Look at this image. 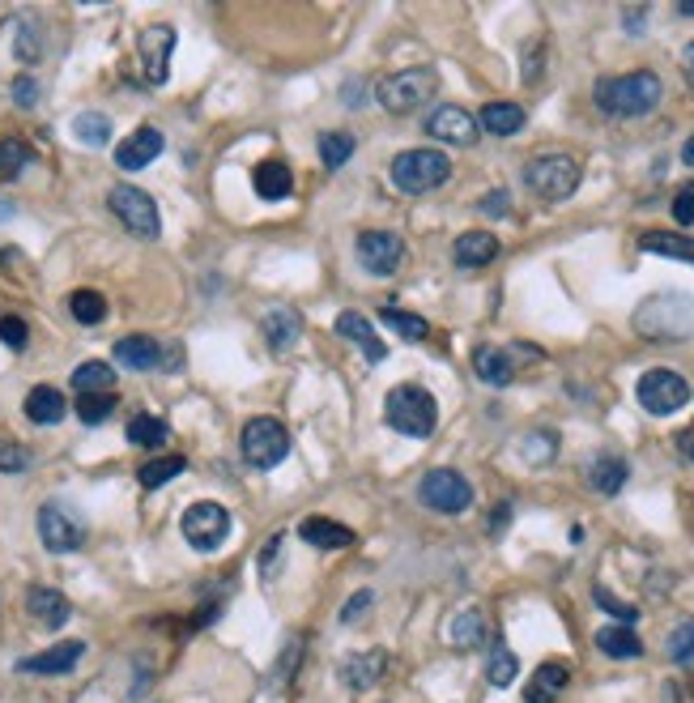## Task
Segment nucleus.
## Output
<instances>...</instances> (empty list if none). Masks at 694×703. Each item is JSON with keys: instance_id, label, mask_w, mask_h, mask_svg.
I'll list each match as a JSON object with an SVG mask.
<instances>
[{"instance_id": "f257e3e1", "label": "nucleus", "mask_w": 694, "mask_h": 703, "mask_svg": "<svg viewBox=\"0 0 694 703\" xmlns=\"http://www.w3.org/2000/svg\"><path fill=\"white\" fill-rule=\"evenodd\" d=\"M596 107L605 111V115H618V120H640V115H652L656 111V102L665 95V86H660V77L656 73H627V77H600L596 82Z\"/></svg>"}, {"instance_id": "f03ea898", "label": "nucleus", "mask_w": 694, "mask_h": 703, "mask_svg": "<svg viewBox=\"0 0 694 703\" xmlns=\"http://www.w3.org/2000/svg\"><path fill=\"white\" fill-rule=\"evenodd\" d=\"M635 329L647 342H686L694 337V299L691 295H652L635 311Z\"/></svg>"}, {"instance_id": "7ed1b4c3", "label": "nucleus", "mask_w": 694, "mask_h": 703, "mask_svg": "<svg viewBox=\"0 0 694 703\" xmlns=\"http://www.w3.org/2000/svg\"><path fill=\"white\" fill-rule=\"evenodd\" d=\"M384 422L400 431V435H413V440H426L435 427H439V405L426 388L418 384H400L388 393L384 402Z\"/></svg>"}, {"instance_id": "20e7f679", "label": "nucleus", "mask_w": 694, "mask_h": 703, "mask_svg": "<svg viewBox=\"0 0 694 703\" xmlns=\"http://www.w3.org/2000/svg\"><path fill=\"white\" fill-rule=\"evenodd\" d=\"M451 180V158L444 150H405L393 158V184L409 197L435 193Z\"/></svg>"}, {"instance_id": "39448f33", "label": "nucleus", "mask_w": 694, "mask_h": 703, "mask_svg": "<svg viewBox=\"0 0 694 703\" xmlns=\"http://www.w3.org/2000/svg\"><path fill=\"white\" fill-rule=\"evenodd\" d=\"M435 90H439V73L435 69H400V73L384 77L375 86V99H380L384 111H393V115H409L422 102L435 99Z\"/></svg>"}, {"instance_id": "423d86ee", "label": "nucleus", "mask_w": 694, "mask_h": 703, "mask_svg": "<svg viewBox=\"0 0 694 703\" xmlns=\"http://www.w3.org/2000/svg\"><path fill=\"white\" fill-rule=\"evenodd\" d=\"M524 184L542 201H567L580 188V162L571 153H542L524 166Z\"/></svg>"}, {"instance_id": "0eeeda50", "label": "nucleus", "mask_w": 694, "mask_h": 703, "mask_svg": "<svg viewBox=\"0 0 694 703\" xmlns=\"http://www.w3.org/2000/svg\"><path fill=\"white\" fill-rule=\"evenodd\" d=\"M635 393H640V405H644L647 414H656V418H669V414L686 409V402H691V384L673 367H652V371H644Z\"/></svg>"}, {"instance_id": "6e6552de", "label": "nucleus", "mask_w": 694, "mask_h": 703, "mask_svg": "<svg viewBox=\"0 0 694 703\" xmlns=\"http://www.w3.org/2000/svg\"><path fill=\"white\" fill-rule=\"evenodd\" d=\"M107 205H111V213L124 222V231H128V235H137V239H158V235H162L158 205H153V197L141 193V188H133V184H115V188L107 193Z\"/></svg>"}, {"instance_id": "1a4fd4ad", "label": "nucleus", "mask_w": 694, "mask_h": 703, "mask_svg": "<svg viewBox=\"0 0 694 703\" xmlns=\"http://www.w3.org/2000/svg\"><path fill=\"white\" fill-rule=\"evenodd\" d=\"M239 448H244V460L251 469H273L290 456V435L277 418H251L239 435Z\"/></svg>"}, {"instance_id": "9d476101", "label": "nucleus", "mask_w": 694, "mask_h": 703, "mask_svg": "<svg viewBox=\"0 0 694 703\" xmlns=\"http://www.w3.org/2000/svg\"><path fill=\"white\" fill-rule=\"evenodd\" d=\"M179 529H184V538H188V546H193V551L209 554L231 538V511H226L222 503H209V499L193 503V507L184 511Z\"/></svg>"}, {"instance_id": "9b49d317", "label": "nucleus", "mask_w": 694, "mask_h": 703, "mask_svg": "<svg viewBox=\"0 0 694 703\" xmlns=\"http://www.w3.org/2000/svg\"><path fill=\"white\" fill-rule=\"evenodd\" d=\"M418 499L426 503L431 511L460 516V511H469V503H473V486H469V478L456 473V469H431V473L418 482Z\"/></svg>"}, {"instance_id": "f8f14e48", "label": "nucleus", "mask_w": 694, "mask_h": 703, "mask_svg": "<svg viewBox=\"0 0 694 703\" xmlns=\"http://www.w3.org/2000/svg\"><path fill=\"white\" fill-rule=\"evenodd\" d=\"M39 538H44V546H48L51 554H73V551H82V542H86V525H82L69 507L44 503V507H39Z\"/></svg>"}, {"instance_id": "ddd939ff", "label": "nucleus", "mask_w": 694, "mask_h": 703, "mask_svg": "<svg viewBox=\"0 0 694 703\" xmlns=\"http://www.w3.org/2000/svg\"><path fill=\"white\" fill-rule=\"evenodd\" d=\"M358 260H362L367 273L393 278L400 269V260H405V244H400V235H393V231H362L358 235Z\"/></svg>"}, {"instance_id": "4468645a", "label": "nucleus", "mask_w": 694, "mask_h": 703, "mask_svg": "<svg viewBox=\"0 0 694 703\" xmlns=\"http://www.w3.org/2000/svg\"><path fill=\"white\" fill-rule=\"evenodd\" d=\"M137 51H141V69H146L149 86H166L171 77V51H175V30L171 26H149L137 39Z\"/></svg>"}, {"instance_id": "2eb2a0df", "label": "nucleus", "mask_w": 694, "mask_h": 703, "mask_svg": "<svg viewBox=\"0 0 694 703\" xmlns=\"http://www.w3.org/2000/svg\"><path fill=\"white\" fill-rule=\"evenodd\" d=\"M426 133L439 137V141H447V146H473V141H478V120H473L464 107L444 102V107H435V111L426 115Z\"/></svg>"}, {"instance_id": "dca6fc26", "label": "nucleus", "mask_w": 694, "mask_h": 703, "mask_svg": "<svg viewBox=\"0 0 694 703\" xmlns=\"http://www.w3.org/2000/svg\"><path fill=\"white\" fill-rule=\"evenodd\" d=\"M162 150H166V137L146 124V128H137L133 137H124V141L115 146V166H120V171H141V166H149Z\"/></svg>"}, {"instance_id": "f3484780", "label": "nucleus", "mask_w": 694, "mask_h": 703, "mask_svg": "<svg viewBox=\"0 0 694 703\" xmlns=\"http://www.w3.org/2000/svg\"><path fill=\"white\" fill-rule=\"evenodd\" d=\"M260 333H264V342H269V350L273 354H290L298 342V333H302V316H298L295 307H273V311L260 320Z\"/></svg>"}, {"instance_id": "a211bd4d", "label": "nucleus", "mask_w": 694, "mask_h": 703, "mask_svg": "<svg viewBox=\"0 0 694 703\" xmlns=\"http://www.w3.org/2000/svg\"><path fill=\"white\" fill-rule=\"evenodd\" d=\"M26 614L39 622V627H48V631H60L69 618H73V605H69V597L64 593H55V589H30L26 593Z\"/></svg>"}, {"instance_id": "6ab92c4d", "label": "nucleus", "mask_w": 694, "mask_h": 703, "mask_svg": "<svg viewBox=\"0 0 694 703\" xmlns=\"http://www.w3.org/2000/svg\"><path fill=\"white\" fill-rule=\"evenodd\" d=\"M298 538H302L307 546H315V551H349V546H354V529L329 520V516H307V520L298 525Z\"/></svg>"}, {"instance_id": "aec40b11", "label": "nucleus", "mask_w": 694, "mask_h": 703, "mask_svg": "<svg viewBox=\"0 0 694 703\" xmlns=\"http://www.w3.org/2000/svg\"><path fill=\"white\" fill-rule=\"evenodd\" d=\"M337 333H342V337H349L358 350L371 358V362H384V358H388V346L380 342L375 324H371L362 311H342V316H337Z\"/></svg>"}, {"instance_id": "412c9836", "label": "nucleus", "mask_w": 694, "mask_h": 703, "mask_svg": "<svg viewBox=\"0 0 694 703\" xmlns=\"http://www.w3.org/2000/svg\"><path fill=\"white\" fill-rule=\"evenodd\" d=\"M115 362L128 367V371H153V367H162V342H153L146 333L120 337L115 342Z\"/></svg>"}, {"instance_id": "4be33fe9", "label": "nucleus", "mask_w": 694, "mask_h": 703, "mask_svg": "<svg viewBox=\"0 0 694 703\" xmlns=\"http://www.w3.org/2000/svg\"><path fill=\"white\" fill-rule=\"evenodd\" d=\"M82 653H86V644H82V640H64V644H55V649H48V653L17 661V669H22V674H69V669L82 661Z\"/></svg>"}, {"instance_id": "5701e85b", "label": "nucleus", "mask_w": 694, "mask_h": 703, "mask_svg": "<svg viewBox=\"0 0 694 703\" xmlns=\"http://www.w3.org/2000/svg\"><path fill=\"white\" fill-rule=\"evenodd\" d=\"M567 682H571V669H567L562 661H546V665L533 674V682H529V691H524V703H558V695L567 691Z\"/></svg>"}, {"instance_id": "b1692460", "label": "nucleus", "mask_w": 694, "mask_h": 703, "mask_svg": "<svg viewBox=\"0 0 694 703\" xmlns=\"http://www.w3.org/2000/svg\"><path fill=\"white\" fill-rule=\"evenodd\" d=\"M451 256H456L460 269H482V264H491L498 256V239L491 231H464V235L456 239Z\"/></svg>"}, {"instance_id": "393cba45", "label": "nucleus", "mask_w": 694, "mask_h": 703, "mask_svg": "<svg viewBox=\"0 0 694 703\" xmlns=\"http://www.w3.org/2000/svg\"><path fill=\"white\" fill-rule=\"evenodd\" d=\"M473 371L491 384V388H507L511 380H516V358L511 350H498V346H482V350L473 354Z\"/></svg>"}, {"instance_id": "a878e982", "label": "nucleus", "mask_w": 694, "mask_h": 703, "mask_svg": "<svg viewBox=\"0 0 694 703\" xmlns=\"http://www.w3.org/2000/svg\"><path fill=\"white\" fill-rule=\"evenodd\" d=\"M64 414H69V405H64V393H60V388H51V384L30 388V397H26V418H30L35 427H55Z\"/></svg>"}, {"instance_id": "bb28decb", "label": "nucleus", "mask_w": 694, "mask_h": 703, "mask_svg": "<svg viewBox=\"0 0 694 703\" xmlns=\"http://www.w3.org/2000/svg\"><path fill=\"white\" fill-rule=\"evenodd\" d=\"M627 478H631V469H627V460H622V456L605 453L588 465V486H593L596 495H618V491L627 486Z\"/></svg>"}, {"instance_id": "cd10ccee", "label": "nucleus", "mask_w": 694, "mask_h": 703, "mask_svg": "<svg viewBox=\"0 0 694 703\" xmlns=\"http://www.w3.org/2000/svg\"><path fill=\"white\" fill-rule=\"evenodd\" d=\"M384 669H388V653H380V649H371V653H358L346 661V669H342V678H346L354 691H367V687H375L380 678H384Z\"/></svg>"}, {"instance_id": "c85d7f7f", "label": "nucleus", "mask_w": 694, "mask_h": 703, "mask_svg": "<svg viewBox=\"0 0 694 703\" xmlns=\"http://www.w3.org/2000/svg\"><path fill=\"white\" fill-rule=\"evenodd\" d=\"M251 184H256V193H260L264 201H286V197L295 193V175H290L282 162H260V166L251 171Z\"/></svg>"}, {"instance_id": "c756f323", "label": "nucleus", "mask_w": 694, "mask_h": 703, "mask_svg": "<svg viewBox=\"0 0 694 703\" xmlns=\"http://www.w3.org/2000/svg\"><path fill=\"white\" fill-rule=\"evenodd\" d=\"M478 124H482L491 137H511V133L524 128V107H520V102H486L482 115H478Z\"/></svg>"}, {"instance_id": "7c9ffc66", "label": "nucleus", "mask_w": 694, "mask_h": 703, "mask_svg": "<svg viewBox=\"0 0 694 703\" xmlns=\"http://www.w3.org/2000/svg\"><path fill=\"white\" fill-rule=\"evenodd\" d=\"M596 649L605 656H614V661H635V656L644 653V644H640V636L631 631V627H600L596 631Z\"/></svg>"}, {"instance_id": "2f4dec72", "label": "nucleus", "mask_w": 694, "mask_h": 703, "mask_svg": "<svg viewBox=\"0 0 694 703\" xmlns=\"http://www.w3.org/2000/svg\"><path fill=\"white\" fill-rule=\"evenodd\" d=\"M73 388H77V397H95V393H115V371L99 362V358H90V362H82L77 371H73Z\"/></svg>"}, {"instance_id": "473e14b6", "label": "nucleus", "mask_w": 694, "mask_h": 703, "mask_svg": "<svg viewBox=\"0 0 694 703\" xmlns=\"http://www.w3.org/2000/svg\"><path fill=\"white\" fill-rule=\"evenodd\" d=\"M482 640H486V614H482L478 605L460 609V614L451 618V644H456V649H478Z\"/></svg>"}, {"instance_id": "72a5a7b5", "label": "nucleus", "mask_w": 694, "mask_h": 703, "mask_svg": "<svg viewBox=\"0 0 694 703\" xmlns=\"http://www.w3.org/2000/svg\"><path fill=\"white\" fill-rule=\"evenodd\" d=\"M166 440H171V427L162 418H153V414H137L128 422V444L133 448H162Z\"/></svg>"}, {"instance_id": "f704fd0d", "label": "nucleus", "mask_w": 694, "mask_h": 703, "mask_svg": "<svg viewBox=\"0 0 694 703\" xmlns=\"http://www.w3.org/2000/svg\"><path fill=\"white\" fill-rule=\"evenodd\" d=\"M380 320L397 333V337H405V342H426L431 337V324L422 320V316H409V311H400L397 303H388L384 311H380Z\"/></svg>"}, {"instance_id": "c9c22d12", "label": "nucleus", "mask_w": 694, "mask_h": 703, "mask_svg": "<svg viewBox=\"0 0 694 703\" xmlns=\"http://www.w3.org/2000/svg\"><path fill=\"white\" fill-rule=\"evenodd\" d=\"M73 137H77L82 146H90V150H102V146L111 141V120H107L102 111H82V115L73 120Z\"/></svg>"}, {"instance_id": "e433bc0d", "label": "nucleus", "mask_w": 694, "mask_h": 703, "mask_svg": "<svg viewBox=\"0 0 694 703\" xmlns=\"http://www.w3.org/2000/svg\"><path fill=\"white\" fill-rule=\"evenodd\" d=\"M188 469V460L184 456H158V460H149L137 469V482L146 486V491H158V486H166L171 478H179Z\"/></svg>"}, {"instance_id": "4c0bfd02", "label": "nucleus", "mask_w": 694, "mask_h": 703, "mask_svg": "<svg viewBox=\"0 0 694 703\" xmlns=\"http://www.w3.org/2000/svg\"><path fill=\"white\" fill-rule=\"evenodd\" d=\"M640 248L656 251V256H673V260H691L694 264V244L682 235H665V231H647L640 235Z\"/></svg>"}, {"instance_id": "58836bf2", "label": "nucleus", "mask_w": 694, "mask_h": 703, "mask_svg": "<svg viewBox=\"0 0 694 703\" xmlns=\"http://www.w3.org/2000/svg\"><path fill=\"white\" fill-rule=\"evenodd\" d=\"M30 146L22 137H0V180H17L30 166Z\"/></svg>"}, {"instance_id": "ea45409f", "label": "nucleus", "mask_w": 694, "mask_h": 703, "mask_svg": "<svg viewBox=\"0 0 694 703\" xmlns=\"http://www.w3.org/2000/svg\"><path fill=\"white\" fill-rule=\"evenodd\" d=\"M69 311H73L77 324H102L107 320V299H102L99 291H73L69 295Z\"/></svg>"}, {"instance_id": "a19ab883", "label": "nucleus", "mask_w": 694, "mask_h": 703, "mask_svg": "<svg viewBox=\"0 0 694 703\" xmlns=\"http://www.w3.org/2000/svg\"><path fill=\"white\" fill-rule=\"evenodd\" d=\"M516 674H520V661H516V653L511 649H503V644H495L491 649V661H486V678H491V687H511L516 682Z\"/></svg>"}, {"instance_id": "79ce46f5", "label": "nucleus", "mask_w": 694, "mask_h": 703, "mask_svg": "<svg viewBox=\"0 0 694 703\" xmlns=\"http://www.w3.org/2000/svg\"><path fill=\"white\" fill-rule=\"evenodd\" d=\"M349 153H354V137H349V133H324V137H320V162H324L329 171L346 166Z\"/></svg>"}, {"instance_id": "37998d69", "label": "nucleus", "mask_w": 694, "mask_h": 703, "mask_svg": "<svg viewBox=\"0 0 694 703\" xmlns=\"http://www.w3.org/2000/svg\"><path fill=\"white\" fill-rule=\"evenodd\" d=\"M111 409H115V393H95V397H77V418L86 422V427H99L111 418Z\"/></svg>"}, {"instance_id": "c03bdc74", "label": "nucleus", "mask_w": 694, "mask_h": 703, "mask_svg": "<svg viewBox=\"0 0 694 703\" xmlns=\"http://www.w3.org/2000/svg\"><path fill=\"white\" fill-rule=\"evenodd\" d=\"M13 51H17V60H26V64H35V60L44 55V39H39V26H35L30 17H22V30H17V39H13Z\"/></svg>"}, {"instance_id": "a18cd8bd", "label": "nucleus", "mask_w": 694, "mask_h": 703, "mask_svg": "<svg viewBox=\"0 0 694 703\" xmlns=\"http://www.w3.org/2000/svg\"><path fill=\"white\" fill-rule=\"evenodd\" d=\"M669 656H673L678 665L694 669V618L691 622H682V627H673V636H669Z\"/></svg>"}, {"instance_id": "49530a36", "label": "nucleus", "mask_w": 694, "mask_h": 703, "mask_svg": "<svg viewBox=\"0 0 694 703\" xmlns=\"http://www.w3.org/2000/svg\"><path fill=\"white\" fill-rule=\"evenodd\" d=\"M593 597H596V605H600V609H609V614H614V618H618L622 627H631V622L640 618V609H635V605L618 602V597H614L609 589H600V584H596V589H593Z\"/></svg>"}, {"instance_id": "de8ad7c7", "label": "nucleus", "mask_w": 694, "mask_h": 703, "mask_svg": "<svg viewBox=\"0 0 694 703\" xmlns=\"http://www.w3.org/2000/svg\"><path fill=\"white\" fill-rule=\"evenodd\" d=\"M554 453H558V435L554 431H537V435L524 440V460H533V465L549 460Z\"/></svg>"}, {"instance_id": "09e8293b", "label": "nucleus", "mask_w": 694, "mask_h": 703, "mask_svg": "<svg viewBox=\"0 0 694 703\" xmlns=\"http://www.w3.org/2000/svg\"><path fill=\"white\" fill-rule=\"evenodd\" d=\"M282 554H286V538L277 533V538H269V546L260 551L256 558V567H260V580H273L277 576V567H282Z\"/></svg>"}, {"instance_id": "8fccbe9b", "label": "nucleus", "mask_w": 694, "mask_h": 703, "mask_svg": "<svg viewBox=\"0 0 694 703\" xmlns=\"http://www.w3.org/2000/svg\"><path fill=\"white\" fill-rule=\"evenodd\" d=\"M0 342H4L9 350H26V342H30L26 320H17V316H0Z\"/></svg>"}, {"instance_id": "3c124183", "label": "nucleus", "mask_w": 694, "mask_h": 703, "mask_svg": "<svg viewBox=\"0 0 694 703\" xmlns=\"http://www.w3.org/2000/svg\"><path fill=\"white\" fill-rule=\"evenodd\" d=\"M30 465V453L13 440H0V473H22Z\"/></svg>"}, {"instance_id": "603ef678", "label": "nucleus", "mask_w": 694, "mask_h": 703, "mask_svg": "<svg viewBox=\"0 0 694 703\" xmlns=\"http://www.w3.org/2000/svg\"><path fill=\"white\" fill-rule=\"evenodd\" d=\"M673 218H678V226H691L694 222V184H686V188L673 197Z\"/></svg>"}, {"instance_id": "864d4df0", "label": "nucleus", "mask_w": 694, "mask_h": 703, "mask_svg": "<svg viewBox=\"0 0 694 703\" xmlns=\"http://www.w3.org/2000/svg\"><path fill=\"white\" fill-rule=\"evenodd\" d=\"M371 602H375V597H371L367 589H362V593H354V597L346 602V609H342V622H346V627H349V622H358V618L371 609Z\"/></svg>"}, {"instance_id": "5fc2aeb1", "label": "nucleus", "mask_w": 694, "mask_h": 703, "mask_svg": "<svg viewBox=\"0 0 694 703\" xmlns=\"http://www.w3.org/2000/svg\"><path fill=\"white\" fill-rule=\"evenodd\" d=\"M13 99H17V107H35L39 102V82L35 77H17L13 82Z\"/></svg>"}, {"instance_id": "6e6d98bb", "label": "nucleus", "mask_w": 694, "mask_h": 703, "mask_svg": "<svg viewBox=\"0 0 694 703\" xmlns=\"http://www.w3.org/2000/svg\"><path fill=\"white\" fill-rule=\"evenodd\" d=\"M507 205H511L507 193H486V197H482V213H486V218H503V213H507Z\"/></svg>"}, {"instance_id": "4d7b16f0", "label": "nucleus", "mask_w": 694, "mask_h": 703, "mask_svg": "<svg viewBox=\"0 0 694 703\" xmlns=\"http://www.w3.org/2000/svg\"><path fill=\"white\" fill-rule=\"evenodd\" d=\"M507 520H511V503H498L495 516H491V533H498V529H503Z\"/></svg>"}, {"instance_id": "13d9d810", "label": "nucleus", "mask_w": 694, "mask_h": 703, "mask_svg": "<svg viewBox=\"0 0 694 703\" xmlns=\"http://www.w3.org/2000/svg\"><path fill=\"white\" fill-rule=\"evenodd\" d=\"M682 69H686V77H691V86H694V44L682 51Z\"/></svg>"}, {"instance_id": "bf43d9fd", "label": "nucleus", "mask_w": 694, "mask_h": 703, "mask_svg": "<svg viewBox=\"0 0 694 703\" xmlns=\"http://www.w3.org/2000/svg\"><path fill=\"white\" fill-rule=\"evenodd\" d=\"M682 162H686V166H694V137L686 141V150H682Z\"/></svg>"}, {"instance_id": "052dcab7", "label": "nucleus", "mask_w": 694, "mask_h": 703, "mask_svg": "<svg viewBox=\"0 0 694 703\" xmlns=\"http://www.w3.org/2000/svg\"><path fill=\"white\" fill-rule=\"evenodd\" d=\"M682 448H686V456L694 460V435H686V440H682Z\"/></svg>"}, {"instance_id": "680f3d73", "label": "nucleus", "mask_w": 694, "mask_h": 703, "mask_svg": "<svg viewBox=\"0 0 694 703\" xmlns=\"http://www.w3.org/2000/svg\"><path fill=\"white\" fill-rule=\"evenodd\" d=\"M682 13H686V17H694V0H686V4H682Z\"/></svg>"}]
</instances>
